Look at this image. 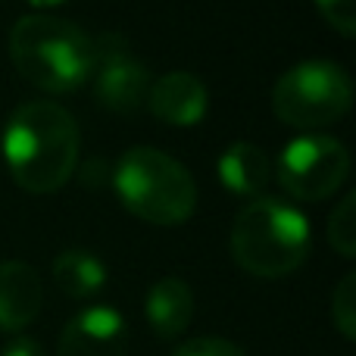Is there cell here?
<instances>
[{
  "mask_svg": "<svg viewBox=\"0 0 356 356\" xmlns=\"http://www.w3.org/2000/svg\"><path fill=\"white\" fill-rule=\"evenodd\" d=\"M119 200L150 225H181L197 209V184L191 172L156 147H131L113 169Z\"/></svg>",
  "mask_w": 356,
  "mask_h": 356,
  "instance_id": "4",
  "label": "cell"
},
{
  "mask_svg": "<svg viewBox=\"0 0 356 356\" xmlns=\"http://www.w3.org/2000/svg\"><path fill=\"white\" fill-rule=\"evenodd\" d=\"M44 307V288L38 272L22 259L0 263V332H22Z\"/></svg>",
  "mask_w": 356,
  "mask_h": 356,
  "instance_id": "10",
  "label": "cell"
},
{
  "mask_svg": "<svg viewBox=\"0 0 356 356\" xmlns=\"http://www.w3.org/2000/svg\"><path fill=\"white\" fill-rule=\"evenodd\" d=\"M31 6H38V10H50V6H60V3H66V0H29Z\"/></svg>",
  "mask_w": 356,
  "mask_h": 356,
  "instance_id": "19",
  "label": "cell"
},
{
  "mask_svg": "<svg viewBox=\"0 0 356 356\" xmlns=\"http://www.w3.org/2000/svg\"><path fill=\"white\" fill-rule=\"evenodd\" d=\"M172 356H244L238 344H232V341L225 338H213V334H207V338H191L184 341L181 347H175Z\"/></svg>",
  "mask_w": 356,
  "mask_h": 356,
  "instance_id": "16",
  "label": "cell"
},
{
  "mask_svg": "<svg viewBox=\"0 0 356 356\" xmlns=\"http://www.w3.org/2000/svg\"><path fill=\"white\" fill-rule=\"evenodd\" d=\"M0 356H47L44 353V347L38 344L35 338H25V334H16V338L10 341V344L0 350Z\"/></svg>",
  "mask_w": 356,
  "mask_h": 356,
  "instance_id": "18",
  "label": "cell"
},
{
  "mask_svg": "<svg viewBox=\"0 0 356 356\" xmlns=\"http://www.w3.org/2000/svg\"><path fill=\"white\" fill-rule=\"evenodd\" d=\"M278 184L297 200H325L350 175V154L338 138L300 135L275 160Z\"/></svg>",
  "mask_w": 356,
  "mask_h": 356,
  "instance_id": "6",
  "label": "cell"
},
{
  "mask_svg": "<svg viewBox=\"0 0 356 356\" xmlns=\"http://www.w3.org/2000/svg\"><path fill=\"white\" fill-rule=\"evenodd\" d=\"M94 97L104 110L131 116L147 104L150 72L122 35L94 38Z\"/></svg>",
  "mask_w": 356,
  "mask_h": 356,
  "instance_id": "7",
  "label": "cell"
},
{
  "mask_svg": "<svg viewBox=\"0 0 356 356\" xmlns=\"http://www.w3.org/2000/svg\"><path fill=\"white\" fill-rule=\"evenodd\" d=\"M328 241L344 259H353L356 253V200L353 194H344V200L334 207L328 219Z\"/></svg>",
  "mask_w": 356,
  "mask_h": 356,
  "instance_id": "14",
  "label": "cell"
},
{
  "mask_svg": "<svg viewBox=\"0 0 356 356\" xmlns=\"http://www.w3.org/2000/svg\"><path fill=\"white\" fill-rule=\"evenodd\" d=\"M309 222L297 207L275 197H257L238 213L232 225V259L257 278L291 275L309 257Z\"/></svg>",
  "mask_w": 356,
  "mask_h": 356,
  "instance_id": "3",
  "label": "cell"
},
{
  "mask_svg": "<svg viewBox=\"0 0 356 356\" xmlns=\"http://www.w3.org/2000/svg\"><path fill=\"white\" fill-rule=\"evenodd\" d=\"M147 106L156 119H163L166 125H178V129H191L197 125L209 110V94L207 85L197 79L194 72H175L160 75L156 81H150L147 91Z\"/></svg>",
  "mask_w": 356,
  "mask_h": 356,
  "instance_id": "9",
  "label": "cell"
},
{
  "mask_svg": "<svg viewBox=\"0 0 356 356\" xmlns=\"http://www.w3.org/2000/svg\"><path fill=\"white\" fill-rule=\"evenodd\" d=\"M129 325L113 307H88L66 322L60 334V356H125Z\"/></svg>",
  "mask_w": 356,
  "mask_h": 356,
  "instance_id": "8",
  "label": "cell"
},
{
  "mask_svg": "<svg viewBox=\"0 0 356 356\" xmlns=\"http://www.w3.org/2000/svg\"><path fill=\"white\" fill-rule=\"evenodd\" d=\"M6 47L19 75L47 94H72L91 79L94 38L69 19L47 13L16 19Z\"/></svg>",
  "mask_w": 356,
  "mask_h": 356,
  "instance_id": "2",
  "label": "cell"
},
{
  "mask_svg": "<svg viewBox=\"0 0 356 356\" xmlns=\"http://www.w3.org/2000/svg\"><path fill=\"white\" fill-rule=\"evenodd\" d=\"M316 6H319V13L325 16V22L334 31H341L344 38H353V31H356L353 0H316Z\"/></svg>",
  "mask_w": 356,
  "mask_h": 356,
  "instance_id": "17",
  "label": "cell"
},
{
  "mask_svg": "<svg viewBox=\"0 0 356 356\" xmlns=\"http://www.w3.org/2000/svg\"><path fill=\"white\" fill-rule=\"evenodd\" d=\"M350 75L332 60H307L291 66L272 88V113L291 129H325L350 113Z\"/></svg>",
  "mask_w": 356,
  "mask_h": 356,
  "instance_id": "5",
  "label": "cell"
},
{
  "mask_svg": "<svg viewBox=\"0 0 356 356\" xmlns=\"http://www.w3.org/2000/svg\"><path fill=\"white\" fill-rule=\"evenodd\" d=\"M144 316H147V325L154 328V334H160V338H166V341L178 338V334L191 325V316H194L191 284L175 275L160 278V282L147 291Z\"/></svg>",
  "mask_w": 356,
  "mask_h": 356,
  "instance_id": "11",
  "label": "cell"
},
{
  "mask_svg": "<svg viewBox=\"0 0 356 356\" xmlns=\"http://www.w3.org/2000/svg\"><path fill=\"white\" fill-rule=\"evenodd\" d=\"M79 122L56 100H29L3 125V160L29 194H54L79 169Z\"/></svg>",
  "mask_w": 356,
  "mask_h": 356,
  "instance_id": "1",
  "label": "cell"
},
{
  "mask_svg": "<svg viewBox=\"0 0 356 356\" xmlns=\"http://www.w3.org/2000/svg\"><path fill=\"white\" fill-rule=\"evenodd\" d=\"M272 178V163L257 144L234 141L219 156V181L234 197H253L257 200Z\"/></svg>",
  "mask_w": 356,
  "mask_h": 356,
  "instance_id": "12",
  "label": "cell"
},
{
  "mask_svg": "<svg viewBox=\"0 0 356 356\" xmlns=\"http://www.w3.org/2000/svg\"><path fill=\"white\" fill-rule=\"evenodd\" d=\"M332 319L338 325V332L344 334L347 341L356 338V275L341 278V284L332 294Z\"/></svg>",
  "mask_w": 356,
  "mask_h": 356,
  "instance_id": "15",
  "label": "cell"
},
{
  "mask_svg": "<svg viewBox=\"0 0 356 356\" xmlns=\"http://www.w3.org/2000/svg\"><path fill=\"white\" fill-rule=\"evenodd\" d=\"M54 282L66 297L85 300L106 284V266L88 250H63L54 259Z\"/></svg>",
  "mask_w": 356,
  "mask_h": 356,
  "instance_id": "13",
  "label": "cell"
}]
</instances>
